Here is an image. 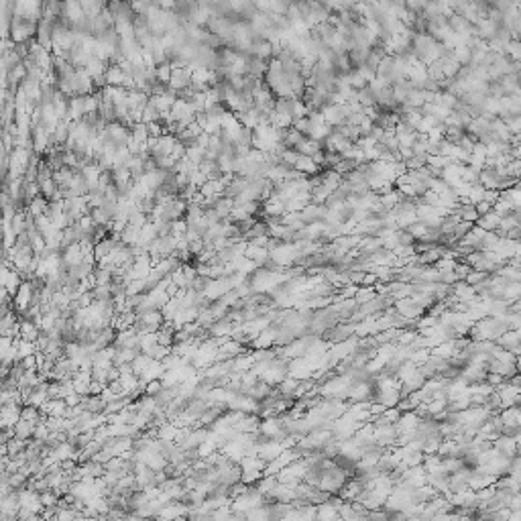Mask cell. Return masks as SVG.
Wrapping results in <instances>:
<instances>
[{
	"label": "cell",
	"instance_id": "obj_8",
	"mask_svg": "<svg viewBox=\"0 0 521 521\" xmlns=\"http://www.w3.org/2000/svg\"><path fill=\"white\" fill-rule=\"evenodd\" d=\"M173 521H190L188 517H179V519H173Z\"/></svg>",
	"mask_w": 521,
	"mask_h": 521
},
{
	"label": "cell",
	"instance_id": "obj_5",
	"mask_svg": "<svg viewBox=\"0 0 521 521\" xmlns=\"http://www.w3.org/2000/svg\"><path fill=\"white\" fill-rule=\"evenodd\" d=\"M246 521H273L271 511H269V503L267 505H260L252 511L246 513Z\"/></svg>",
	"mask_w": 521,
	"mask_h": 521
},
{
	"label": "cell",
	"instance_id": "obj_7",
	"mask_svg": "<svg viewBox=\"0 0 521 521\" xmlns=\"http://www.w3.org/2000/svg\"><path fill=\"white\" fill-rule=\"evenodd\" d=\"M78 517H80V513L73 511V509H59L57 511V521H73Z\"/></svg>",
	"mask_w": 521,
	"mask_h": 521
},
{
	"label": "cell",
	"instance_id": "obj_3",
	"mask_svg": "<svg viewBox=\"0 0 521 521\" xmlns=\"http://www.w3.org/2000/svg\"><path fill=\"white\" fill-rule=\"evenodd\" d=\"M297 173H302L304 177H308V175H314V173H318L320 171V167L314 163V159L312 157H306V155H300V159H297V163H295V167H293Z\"/></svg>",
	"mask_w": 521,
	"mask_h": 521
},
{
	"label": "cell",
	"instance_id": "obj_6",
	"mask_svg": "<svg viewBox=\"0 0 521 521\" xmlns=\"http://www.w3.org/2000/svg\"><path fill=\"white\" fill-rule=\"evenodd\" d=\"M163 389H165V385H163L161 379L151 381V383H147V387H145V395H147V397H157Z\"/></svg>",
	"mask_w": 521,
	"mask_h": 521
},
{
	"label": "cell",
	"instance_id": "obj_1",
	"mask_svg": "<svg viewBox=\"0 0 521 521\" xmlns=\"http://www.w3.org/2000/svg\"><path fill=\"white\" fill-rule=\"evenodd\" d=\"M41 336V328L31 322V320H23L21 322V340H27V342H37Z\"/></svg>",
	"mask_w": 521,
	"mask_h": 521
},
{
	"label": "cell",
	"instance_id": "obj_2",
	"mask_svg": "<svg viewBox=\"0 0 521 521\" xmlns=\"http://www.w3.org/2000/svg\"><path fill=\"white\" fill-rule=\"evenodd\" d=\"M124 80H126V73L118 67V65H108V69H106V86H114V88H122V84H124Z\"/></svg>",
	"mask_w": 521,
	"mask_h": 521
},
{
	"label": "cell",
	"instance_id": "obj_4",
	"mask_svg": "<svg viewBox=\"0 0 521 521\" xmlns=\"http://www.w3.org/2000/svg\"><path fill=\"white\" fill-rule=\"evenodd\" d=\"M476 226L482 228L485 232H497L499 226H501V216H497L495 212H489V214H485V216L478 218Z\"/></svg>",
	"mask_w": 521,
	"mask_h": 521
}]
</instances>
